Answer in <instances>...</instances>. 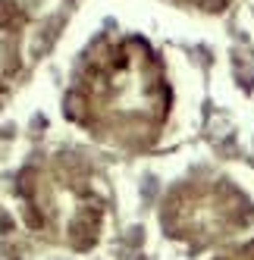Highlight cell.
Instances as JSON below:
<instances>
[{
  "label": "cell",
  "instance_id": "obj_6",
  "mask_svg": "<svg viewBox=\"0 0 254 260\" xmlns=\"http://www.w3.org/2000/svg\"><path fill=\"white\" fill-rule=\"evenodd\" d=\"M213 260H254V238L242 241V245H235V248H226L223 254H216Z\"/></svg>",
  "mask_w": 254,
  "mask_h": 260
},
{
  "label": "cell",
  "instance_id": "obj_3",
  "mask_svg": "<svg viewBox=\"0 0 254 260\" xmlns=\"http://www.w3.org/2000/svg\"><path fill=\"white\" fill-rule=\"evenodd\" d=\"M254 222L251 198L229 179H188L163 198L160 226L170 238L207 248Z\"/></svg>",
  "mask_w": 254,
  "mask_h": 260
},
{
  "label": "cell",
  "instance_id": "obj_2",
  "mask_svg": "<svg viewBox=\"0 0 254 260\" xmlns=\"http://www.w3.org/2000/svg\"><path fill=\"white\" fill-rule=\"evenodd\" d=\"M16 194L31 232L69 251H91L104 232L107 201L91 173L76 154H53L28 163Z\"/></svg>",
  "mask_w": 254,
  "mask_h": 260
},
{
  "label": "cell",
  "instance_id": "obj_1",
  "mask_svg": "<svg viewBox=\"0 0 254 260\" xmlns=\"http://www.w3.org/2000/svg\"><path fill=\"white\" fill-rule=\"evenodd\" d=\"M66 116L98 141L141 151L170 119V82L141 38H104L85 53L66 94Z\"/></svg>",
  "mask_w": 254,
  "mask_h": 260
},
{
  "label": "cell",
  "instance_id": "obj_4",
  "mask_svg": "<svg viewBox=\"0 0 254 260\" xmlns=\"http://www.w3.org/2000/svg\"><path fill=\"white\" fill-rule=\"evenodd\" d=\"M22 38H25V16L16 0H0V94L22 69Z\"/></svg>",
  "mask_w": 254,
  "mask_h": 260
},
{
  "label": "cell",
  "instance_id": "obj_5",
  "mask_svg": "<svg viewBox=\"0 0 254 260\" xmlns=\"http://www.w3.org/2000/svg\"><path fill=\"white\" fill-rule=\"evenodd\" d=\"M173 4L185 7V10H198V13H223L232 0H173Z\"/></svg>",
  "mask_w": 254,
  "mask_h": 260
}]
</instances>
